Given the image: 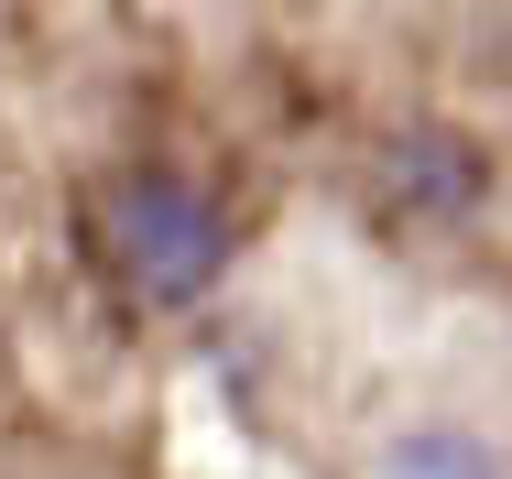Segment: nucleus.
Listing matches in <instances>:
<instances>
[{
	"instance_id": "nucleus-1",
	"label": "nucleus",
	"mask_w": 512,
	"mask_h": 479,
	"mask_svg": "<svg viewBox=\"0 0 512 479\" xmlns=\"http://www.w3.org/2000/svg\"><path fill=\"white\" fill-rule=\"evenodd\" d=\"M109 251H120V273L142 305H197L218 284V262H229V218H218V196L197 175H164V164H142V175H120L99 207Z\"/></svg>"
},
{
	"instance_id": "nucleus-2",
	"label": "nucleus",
	"mask_w": 512,
	"mask_h": 479,
	"mask_svg": "<svg viewBox=\"0 0 512 479\" xmlns=\"http://www.w3.org/2000/svg\"><path fill=\"white\" fill-rule=\"evenodd\" d=\"M382 479H512V469L480 447V436H458V425H414V436H393Z\"/></svg>"
}]
</instances>
